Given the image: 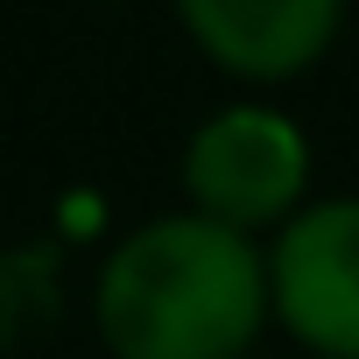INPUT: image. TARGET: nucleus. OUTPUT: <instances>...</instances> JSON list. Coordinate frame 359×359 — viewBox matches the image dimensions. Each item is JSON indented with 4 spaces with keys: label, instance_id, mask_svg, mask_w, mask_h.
<instances>
[{
    "label": "nucleus",
    "instance_id": "obj_5",
    "mask_svg": "<svg viewBox=\"0 0 359 359\" xmlns=\"http://www.w3.org/2000/svg\"><path fill=\"white\" fill-rule=\"evenodd\" d=\"M64 310V261L57 247H8L0 254V359L29 352Z\"/></svg>",
    "mask_w": 359,
    "mask_h": 359
},
{
    "label": "nucleus",
    "instance_id": "obj_3",
    "mask_svg": "<svg viewBox=\"0 0 359 359\" xmlns=\"http://www.w3.org/2000/svg\"><path fill=\"white\" fill-rule=\"evenodd\" d=\"M268 303L303 352L359 359V198H324L275 226Z\"/></svg>",
    "mask_w": 359,
    "mask_h": 359
},
{
    "label": "nucleus",
    "instance_id": "obj_2",
    "mask_svg": "<svg viewBox=\"0 0 359 359\" xmlns=\"http://www.w3.org/2000/svg\"><path fill=\"white\" fill-rule=\"evenodd\" d=\"M303 191H310V134L268 99L219 106L184 141V198L219 226L268 233L303 212Z\"/></svg>",
    "mask_w": 359,
    "mask_h": 359
},
{
    "label": "nucleus",
    "instance_id": "obj_4",
    "mask_svg": "<svg viewBox=\"0 0 359 359\" xmlns=\"http://www.w3.org/2000/svg\"><path fill=\"white\" fill-rule=\"evenodd\" d=\"M184 36L240 85H289L331 57L345 0H176Z\"/></svg>",
    "mask_w": 359,
    "mask_h": 359
},
{
    "label": "nucleus",
    "instance_id": "obj_1",
    "mask_svg": "<svg viewBox=\"0 0 359 359\" xmlns=\"http://www.w3.org/2000/svg\"><path fill=\"white\" fill-rule=\"evenodd\" d=\"M268 317V247L191 205L141 219L92 282L113 359H247Z\"/></svg>",
    "mask_w": 359,
    "mask_h": 359
},
{
    "label": "nucleus",
    "instance_id": "obj_6",
    "mask_svg": "<svg viewBox=\"0 0 359 359\" xmlns=\"http://www.w3.org/2000/svg\"><path fill=\"white\" fill-rule=\"evenodd\" d=\"M247 359H254V352H247Z\"/></svg>",
    "mask_w": 359,
    "mask_h": 359
}]
</instances>
